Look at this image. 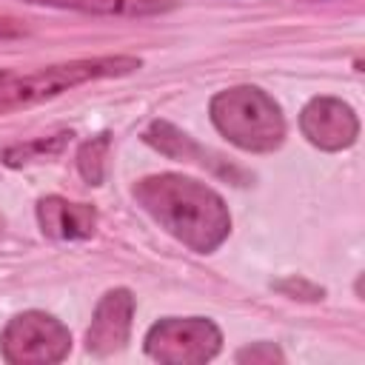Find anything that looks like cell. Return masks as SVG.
<instances>
[{"label":"cell","instance_id":"277c9868","mask_svg":"<svg viewBox=\"0 0 365 365\" xmlns=\"http://www.w3.org/2000/svg\"><path fill=\"white\" fill-rule=\"evenodd\" d=\"M145 354L163 365H202L222 348V331L208 317H163L143 339Z\"/></svg>","mask_w":365,"mask_h":365},{"label":"cell","instance_id":"8fae6325","mask_svg":"<svg viewBox=\"0 0 365 365\" xmlns=\"http://www.w3.org/2000/svg\"><path fill=\"white\" fill-rule=\"evenodd\" d=\"M71 137H74L71 131H57V134L34 137V140H26V143H11L0 151V163L9 165V168H23V165H31V163L54 160L66 151Z\"/></svg>","mask_w":365,"mask_h":365},{"label":"cell","instance_id":"3957f363","mask_svg":"<svg viewBox=\"0 0 365 365\" xmlns=\"http://www.w3.org/2000/svg\"><path fill=\"white\" fill-rule=\"evenodd\" d=\"M208 117L231 145L251 154H271L285 140L282 108L259 86H231L217 91L208 103Z\"/></svg>","mask_w":365,"mask_h":365},{"label":"cell","instance_id":"9a60e30c","mask_svg":"<svg viewBox=\"0 0 365 365\" xmlns=\"http://www.w3.org/2000/svg\"><path fill=\"white\" fill-rule=\"evenodd\" d=\"M20 37H26V26L11 17H0V43H11Z\"/></svg>","mask_w":365,"mask_h":365},{"label":"cell","instance_id":"9c48e42d","mask_svg":"<svg viewBox=\"0 0 365 365\" xmlns=\"http://www.w3.org/2000/svg\"><path fill=\"white\" fill-rule=\"evenodd\" d=\"M40 231L51 240H88L97 228V208L91 202H71L66 197L48 194L37 200Z\"/></svg>","mask_w":365,"mask_h":365},{"label":"cell","instance_id":"4fadbf2b","mask_svg":"<svg viewBox=\"0 0 365 365\" xmlns=\"http://www.w3.org/2000/svg\"><path fill=\"white\" fill-rule=\"evenodd\" d=\"M274 291H279L282 297H291V299H302V302H319L325 297V288L305 279V277H288V279H277L271 285Z\"/></svg>","mask_w":365,"mask_h":365},{"label":"cell","instance_id":"52a82bcc","mask_svg":"<svg viewBox=\"0 0 365 365\" xmlns=\"http://www.w3.org/2000/svg\"><path fill=\"white\" fill-rule=\"evenodd\" d=\"M137 299L128 288H111L100 297L91 325L86 331V351L94 356H111L125 348L131 336Z\"/></svg>","mask_w":365,"mask_h":365},{"label":"cell","instance_id":"5b68a950","mask_svg":"<svg viewBox=\"0 0 365 365\" xmlns=\"http://www.w3.org/2000/svg\"><path fill=\"white\" fill-rule=\"evenodd\" d=\"M71 351L68 328L46 311L11 317L0 334V354L9 365H54Z\"/></svg>","mask_w":365,"mask_h":365},{"label":"cell","instance_id":"7a4b0ae2","mask_svg":"<svg viewBox=\"0 0 365 365\" xmlns=\"http://www.w3.org/2000/svg\"><path fill=\"white\" fill-rule=\"evenodd\" d=\"M143 68L140 57L131 54H103V57H83L57 66H46L37 71H11L0 68V114H11L20 108H31L37 103L54 100L77 86L111 77H128Z\"/></svg>","mask_w":365,"mask_h":365},{"label":"cell","instance_id":"5bb4252c","mask_svg":"<svg viewBox=\"0 0 365 365\" xmlns=\"http://www.w3.org/2000/svg\"><path fill=\"white\" fill-rule=\"evenodd\" d=\"M234 359L240 362V365H274V362H282L285 359V354L274 345V342H251V345H245V348H240L237 354H234Z\"/></svg>","mask_w":365,"mask_h":365},{"label":"cell","instance_id":"6da1fadb","mask_svg":"<svg viewBox=\"0 0 365 365\" xmlns=\"http://www.w3.org/2000/svg\"><path fill=\"white\" fill-rule=\"evenodd\" d=\"M134 200L177 242L197 254L217 251L231 234L225 200L205 182L185 174H151L134 185Z\"/></svg>","mask_w":365,"mask_h":365},{"label":"cell","instance_id":"30bf717a","mask_svg":"<svg viewBox=\"0 0 365 365\" xmlns=\"http://www.w3.org/2000/svg\"><path fill=\"white\" fill-rule=\"evenodd\" d=\"M26 3L71 9L83 14H103V17H151L174 9V0H26Z\"/></svg>","mask_w":365,"mask_h":365},{"label":"cell","instance_id":"8992f818","mask_svg":"<svg viewBox=\"0 0 365 365\" xmlns=\"http://www.w3.org/2000/svg\"><path fill=\"white\" fill-rule=\"evenodd\" d=\"M299 131L319 151H345L359 137V117L345 100L322 94L302 106Z\"/></svg>","mask_w":365,"mask_h":365},{"label":"cell","instance_id":"7c38bea8","mask_svg":"<svg viewBox=\"0 0 365 365\" xmlns=\"http://www.w3.org/2000/svg\"><path fill=\"white\" fill-rule=\"evenodd\" d=\"M108 148H111V134L108 131H103V134L80 143V148H77V171H80V177L88 185H103Z\"/></svg>","mask_w":365,"mask_h":365},{"label":"cell","instance_id":"ba28073f","mask_svg":"<svg viewBox=\"0 0 365 365\" xmlns=\"http://www.w3.org/2000/svg\"><path fill=\"white\" fill-rule=\"evenodd\" d=\"M143 140H145L154 151H160V154H165V157H171V160L194 163V165L208 168V171H214V174H220V177H225V180H231V182H237V185H245V174H242L240 168H234V165H231L228 160H222L220 154H214V151L202 148L200 143H194L185 131H180V128L171 125L168 120H151L148 128L143 131Z\"/></svg>","mask_w":365,"mask_h":365}]
</instances>
